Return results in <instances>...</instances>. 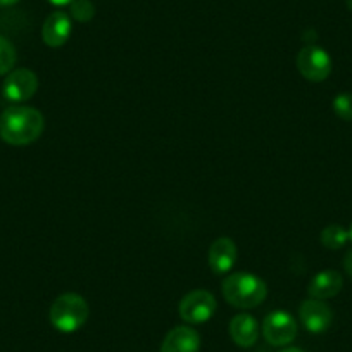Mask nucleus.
I'll return each mask as SVG.
<instances>
[{"mask_svg": "<svg viewBox=\"0 0 352 352\" xmlns=\"http://www.w3.org/2000/svg\"><path fill=\"white\" fill-rule=\"evenodd\" d=\"M88 314H90V307L87 300L80 294L67 292L54 300L49 318L56 330L63 333H73L87 323Z\"/></svg>", "mask_w": 352, "mask_h": 352, "instance_id": "obj_3", "label": "nucleus"}, {"mask_svg": "<svg viewBox=\"0 0 352 352\" xmlns=\"http://www.w3.org/2000/svg\"><path fill=\"white\" fill-rule=\"evenodd\" d=\"M216 297L208 290H192L180 300L178 313L184 321L190 324H201L211 320L216 313Z\"/></svg>", "mask_w": 352, "mask_h": 352, "instance_id": "obj_4", "label": "nucleus"}, {"mask_svg": "<svg viewBox=\"0 0 352 352\" xmlns=\"http://www.w3.org/2000/svg\"><path fill=\"white\" fill-rule=\"evenodd\" d=\"M342 287H344V278H342L340 273L335 272V270H323L313 276L307 292L313 299L327 300L337 296Z\"/></svg>", "mask_w": 352, "mask_h": 352, "instance_id": "obj_13", "label": "nucleus"}, {"mask_svg": "<svg viewBox=\"0 0 352 352\" xmlns=\"http://www.w3.org/2000/svg\"><path fill=\"white\" fill-rule=\"evenodd\" d=\"M297 69L307 81L320 83L331 73V57L324 49L318 45H307L297 54Z\"/></svg>", "mask_w": 352, "mask_h": 352, "instance_id": "obj_5", "label": "nucleus"}, {"mask_svg": "<svg viewBox=\"0 0 352 352\" xmlns=\"http://www.w3.org/2000/svg\"><path fill=\"white\" fill-rule=\"evenodd\" d=\"M69 8L71 16H73L76 21L88 23L94 16H96V6H94L90 0H73L69 4Z\"/></svg>", "mask_w": 352, "mask_h": 352, "instance_id": "obj_16", "label": "nucleus"}, {"mask_svg": "<svg viewBox=\"0 0 352 352\" xmlns=\"http://www.w3.org/2000/svg\"><path fill=\"white\" fill-rule=\"evenodd\" d=\"M280 352H304V351L299 347H287V349H282Z\"/></svg>", "mask_w": 352, "mask_h": 352, "instance_id": "obj_21", "label": "nucleus"}, {"mask_svg": "<svg viewBox=\"0 0 352 352\" xmlns=\"http://www.w3.org/2000/svg\"><path fill=\"white\" fill-rule=\"evenodd\" d=\"M299 316L304 328L311 333H323L333 321V313H331L330 306L323 300L313 299V297L300 304Z\"/></svg>", "mask_w": 352, "mask_h": 352, "instance_id": "obj_8", "label": "nucleus"}, {"mask_svg": "<svg viewBox=\"0 0 352 352\" xmlns=\"http://www.w3.org/2000/svg\"><path fill=\"white\" fill-rule=\"evenodd\" d=\"M209 266L214 275H225L232 272L236 261V245L228 236L216 239L209 247Z\"/></svg>", "mask_w": 352, "mask_h": 352, "instance_id": "obj_9", "label": "nucleus"}, {"mask_svg": "<svg viewBox=\"0 0 352 352\" xmlns=\"http://www.w3.org/2000/svg\"><path fill=\"white\" fill-rule=\"evenodd\" d=\"M45 128L43 114L35 107L11 106L0 114V138L9 145L23 147L38 140Z\"/></svg>", "mask_w": 352, "mask_h": 352, "instance_id": "obj_1", "label": "nucleus"}, {"mask_svg": "<svg viewBox=\"0 0 352 352\" xmlns=\"http://www.w3.org/2000/svg\"><path fill=\"white\" fill-rule=\"evenodd\" d=\"M201 337L190 327H176L169 331L161 344V352H199Z\"/></svg>", "mask_w": 352, "mask_h": 352, "instance_id": "obj_11", "label": "nucleus"}, {"mask_svg": "<svg viewBox=\"0 0 352 352\" xmlns=\"http://www.w3.org/2000/svg\"><path fill=\"white\" fill-rule=\"evenodd\" d=\"M52 6H57V8H64V6H69L73 0H49Z\"/></svg>", "mask_w": 352, "mask_h": 352, "instance_id": "obj_19", "label": "nucleus"}, {"mask_svg": "<svg viewBox=\"0 0 352 352\" xmlns=\"http://www.w3.org/2000/svg\"><path fill=\"white\" fill-rule=\"evenodd\" d=\"M333 111L340 120L352 121V94H338L333 99Z\"/></svg>", "mask_w": 352, "mask_h": 352, "instance_id": "obj_17", "label": "nucleus"}, {"mask_svg": "<svg viewBox=\"0 0 352 352\" xmlns=\"http://www.w3.org/2000/svg\"><path fill=\"white\" fill-rule=\"evenodd\" d=\"M16 59H18V56H16L14 45L8 38L0 36V76L11 73Z\"/></svg>", "mask_w": 352, "mask_h": 352, "instance_id": "obj_15", "label": "nucleus"}, {"mask_svg": "<svg viewBox=\"0 0 352 352\" xmlns=\"http://www.w3.org/2000/svg\"><path fill=\"white\" fill-rule=\"evenodd\" d=\"M19 0H0V8H11V6L18 4Z\"/></svg>", "mask_w": 352, "mask_h": 352, "instance_id": "obj_20", "label": "nucleus"}, {"mask_svg": "<svg viewBox=\"0 0 352 352\" xmlns=\"http://www.w3.org/2000/svg\"><path fill=\"white\" fill-rule=\"evenodd\" d=\"M349 240V230H345L340 225H330L321 232V243H323L327 249L337 250L347 243Z\"/></svg>", "mask_w": 352, "mask_h": 352, "instance_id": "obj_14", "label": "nucleus"}, {"mask_svg": "<svg viewBox=\"0 0 352 352\" xmlns=\"http://www.w3.org/2000/svg\"><path fill=\"white\" fill-rule=\"evenodd\" d=\"M38 90V76L32 69L19 67L11 71L2 85L4 97L11 102H26L32 99Z\"/></svg>", "mask_w": 352, "mask_h": 352, "instance_id": "obj_7", "label": "nucleus"}, {"mask_svg": "<svg viewBox=\"0 0 352 352\" xmlns=\"http://www.w3.org/2000/svg\"><path fill=\"white\" fill-rule=\"evenodd\" d=\"M71 18L63 11H56L45 19L42 28V38L52 49H59L69 40L71 35Z\"/></svg>", "mask_w": 352, "mask_h": 352, "instance_id": "obj_10", "label": "nucleus"}, {"mask_svg": "<svg viewBox=\"0 0 352 352\" xmlns=\"http://www.w3.org/2000/svg\"><path fill=\"white\" fill-rule=\"evenodd\" d=\"M349 240L352 242V225H351V228H349Z\"/></svg>", "mask_w": 352, "mask_h": 352, "instance_id": "obj_22", "label": "nucleus"}, {"mask_svg": "<svg viewBox=\"0 0 352 352\" xmlns=\"http://www.w3.org/2000/svg\"><path fill=\"white\" fill-rule=\"evenodd\" d=\"M230 337L239 347H252L259 338V323L252 314H236L230 321Z\"/></svg>", "mask_w": 352, "mask_h": 352, "instance_id": "obj_12", "label": "nucleus"}, {"mask_svg": "<svg viewBox=\"0 0 352 352\" xmlns=\"http://www.w3.org/2000/svg\"><path fill=\"white\" fill-rule=\"evenodd\" d=\"M297 321L287 311H273L263 321V335L266 342L275 347H283L297 337Z\"/></svg>", "mask_w": 352, "mask_h": 352, "instance_id": "obj_6", "label": "nucleus"}, {"mask_svg": "<svg viewBox=\"0 0 352 352\" xmlns=\"http://www.w3.org/2000/svg\"><path fill=\"white\" fill-rule=\"evenodd\" d=\"M344 270H345V273H347V275L352 278V250H349V252L345 254Z\"/></svg>", "mask_w": 352, "mask_h": 352, "instance_id": "obj_18", "label": "nucleus"}, {"mask_svg": "<svg viewBox=\"0 0 352 352\" xmlns=\"http://www.w3.org/2000/svg\"><path fill=\"white\" fill-rule=\"evenodd\" d=\"M223 297L226 302L239 309H252L264 302L268 296V287L259 276L252 273H232L223 280Z\"/></svg>", "mask_w": 352, "mask_h": 352, "instance_id": "obj_2", "label": "nucleus"}]
</instances>
